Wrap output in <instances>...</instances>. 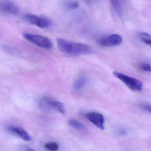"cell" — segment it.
Segmentation results:
<instances>
[{
  "mask_svg": "<svg viewBox=\"0 0 151 151\" xmlns=\"http://www.w3.org/2000/svg\"><path fill=\"white\" fill-rule=\"evenodd\" d=\"M111 2V4L112 5L115 12H117L118 15L120 16L122 12L121 4L120 0H109Z\"/></svg>",
  "mask_w": 151,
  "mask_h": 151,
  "instance_id": "cell-13",
  "label": "cell"
},
{
  "mask_svg": "<svg viewBox=\"0 0 151 151\" xmlns=\"http://www.w3.org/2000/svg\"><path fill=\"white\" fill-rule=\"evenodd\" d=\"M57 45L60 51L70 55H88L92 52L91 47L88 45L73 42L61 38L57 40Z\"/></svg>",
  "mask_w": 151,
  "mask_h": 151,
  "instance_id": "cell-1",
  "label": "cell"
},
{
  "mask_svg": "<svg viewBox=\"0 0 151 151\" xmlns=\"http://www.w3.org/2000/svg\"><path fill=\"white\" fill-rule=\"evenodd\" d=\"M44 147L46 149L50 151H57L59 149L58 145L54 142L46 144Z\"/></svg>",
  "mask_w": 151,
  "mask_h": 151,
  "instance_id": "cell-14",
  "label": "cell"
},
{
  "mask_svg": "<svg viewBox=\"0 0 151 151\" xmlns=\"http://www.w3.org/2000/svg\"><path fill=\"white\" fill-rule=\"evenodd\" d=\"M23 36L27 40L40 47L46 49H50L52 48V43L47 37L28 33L23 34Z\"/></svg>",
  "mask_w": 151,
  "mask_h": 151,
  "instance_id": "cell-3",
  "label": "cell"
},
{
  "mask_svg": "<svg viewBox=\"0 0 151 151\" xmlns=\"http://www.w3.org/2000/svg\"><path fill=\"white\" fill-rule=\"evenodd\" d=\"M25 151H35L34 150H32V149H26V150Z\"/></svg>",
  "mask_w": 151,
  "mask_h": 151,
  "instance_id": "cell-18",
  "label": "cell"
},
{
  "mask_svg": "<svg viewBox=\"0 0 151 151\" xmlns=\"http://www.w3.org/2000/svg\"><path fill=\"white\" fill-rule=\"evenodd\" d=\"M68 7L69 9H75L79 7V3L77 1L71 2L68 4Z\"/></svg>",
  "mask_w": 151,
  "mask_h": 151,
  "instance_id": "cell-16",
  "label": "cell"
},
{
  "mask_svg": "<svg viewBox=\"0 0 151 151\" xmlns=\"http://www.w3.org/2000/svg\"><path fill=\"white\" fill-rule=\"evenodd\" d=\"M85 1H86L87 2H89L91 1L92 0H85Z\"/></svg>",
  "mask_w": 151,
  "mask_h": 151,
  "instance_id": "cell-19",
  "label": "cell"
},
{
  "mask_svg": "<svg viewBox=\"0 0 151 151\" xmlns=\"http://www.w3.org/2000/svg\"><path fill=\"white\" fill-rule=\"evenodd\" d=\"M88 79L84 75H80L75 80L73 84V89L76 92H79L87 86Z\"/></svg>",
  "mask_w": 151,
  "mask_h": 151,
  "instance_id": "cell-9",
  "label": "cell"
},
{
  "mask_svg": "<svg viewBox=\"0 0 151 151\" xmlns=\"http://www.w3.org/2000/svg\"><path fill=\"white\" fill-rule=\"evenodd\" d=\"M24 19L29 24L42 28H48L51 25L50 20L45 17L28 14L25 15Z\"/></svg>",
  "mask_w": 151,
  "mask_h": 151,
  "instance_id": "cell-4",
  "label": "cell"
},
{
  "mask_svg": "<svg viewBox=\"0 0 151 151\" xmlns=\"http://www.w3.org/2000/svg\"><path fill=\"white\" fill-rule=\"evenodd\" d=\"M122 42V38L118 34H112L101 38L98 41L99 44L103 47H112L118 46Z\"/></svg>",
  "mask_w": 151,
  "mask_h": 151,
  "instance_id": "cell-5",
  "label": "cell"
},
{
  "mask_svg": "<svg viewBox=\"0 0 151 151\" xmlns=\"http://www.w3.org/2000/svg\"><path fill=\"white\" fill-rule=\"evenodd\" d=\"M55 100L48 96L42 98L39 102V106L43 111H48L53 109Z\"/></svg>",
  "mask_w": 151,
  "mask_h": 151,
  "instance_id": "cell-10",
  "label": "cell"
},
{
  "mask_svg": "<svg viewBox=\"0 0 151 151\" xmlns=\"http://www.w3.org/2000/svg\"><path fill=\"white\" fill-rule=\"evenodd\" d=\"M0 9L2 11L11 14L16 15L19 12V9L14 4L8 2L0 3Z\"/></svg>",
  "mask_w": 151,
  "mask_h": 151,
  "instance_id": "cell-8",
  "label": "cell"
},
{
  "mask_svg": "<svg viewBox=\"0 0 151 151\" xmlns=\"http://www.w3.org/2000/svg\"><path fill=\"white\" fill-rule=\"evenodd\" d=\"M141 106L142 108L144 110L151 113V106L150 104H148V103H144V104H141Z\"/></svg>",
  "mask_w": 151,
  "mask_h": 151,
  "instance_id": "cell-17",
  "label": "cell"
},
{
  "mask_svg": "<svg viewBox=\"0 0 151 151\" xmlns=\"http://www.w3.org/2000/svg\"><path fill=\"white\" fill-rule=\"evenodd\" d=\"M68 124L70 127L77 130H85L86 127L81 122L73 119H70L68 120Z\"/></svg>",
  "mask_w": 151,
  "mask_h": 151,
  "instance_id": "cell-11",
  "label": "cell"
},
{
  "mask_svg": "<svg viewBox=\"0 0 151 151\" xmlns=\"http://www.w3.org/2000/svg\"><path fill=\"white\" fill-rule=\"evenodd\" d=\"M139 38L143 43L150 47L151 45V35L148 33H140L139 34Z\"/></svg>",
  "mask_w": 151,
  "mask_h": 151,
  "instance_id": "cell-12",
  "label": "cell"
},
{
  "mask_svg": "<svg viewBox=\"0 0 151 151\" xmlns=\"http://www.w3.org/2000/svg\"><path fill=\"white\" fill-rule=\"evenodd\" d=\"M86 117L97 127L101 130L104 129V118L101 114L96 112H91L86 114Z\"/></svg>",
  "mask_w": 151,
  "mask_h": 151,
  "instance_id": "cell-6",
  "label": "cell"
},
{
  "mask_svg": "<svg viewBox=\"0 0 151 151\" xmlns=\"http://www.w3.org/2000/svg\"><path fill=\"white\" fill-rule=\"evenodd\" d=\"M9 132L17 136L18 137L22 140L27 142L31 140V137L28 133L23 128L17 126H9L8 127Z\"/></svg>",
  "mask_w": 151,
  "mask_h": 151,
  "instance_id": "cell-7",
  "label": "cell"
},
{
  "mask_svg": "<svg viewBox=\"0 0 151 151\" xmlns=\"http://www.w3.org/2000/svg\"><path fill=\"white\" fill-rule=\"evenodd\" d=\"M140 68L143 71L146 72H150L151 68L150 65L148 63H142L140 65Z\"/></svg>",
  "mask_w": 151,
  "mask_h": 151,
  "instance_id": "cell-15",
  "label": "cell"
},
{
  "mask_svg": "<svg viewBox=\"0 0 151 151\" xmlns=\"http://www.w3.org/2000/svg\"><path fill=\"white\" fill-rule=\"evenodd\" d=\"M113 74L132 90L138 91L142 89V82L138 79L118 72H113Z\"/></svg>",
  "mask_w": 151,
  "mask_h": 151,
  "instance_id": "cell-2",
  "label": "cell"
}]
</instances>
